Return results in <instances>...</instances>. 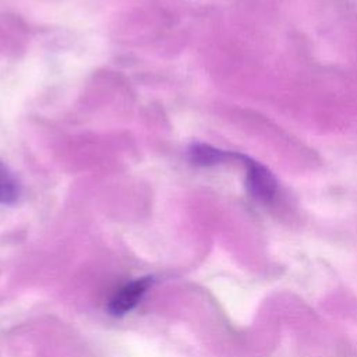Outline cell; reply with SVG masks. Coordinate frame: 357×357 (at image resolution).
Masks as SVG:
<instances>
[{
  "mask_svg": "<svg viewBox=\"0 0 357 357\" xmlns=\"http://www.w3.org/2000/svg\"><path fill=\"white\" fill-rule=\"evenodd\" d=\"M244 166L247 167V187L250 192L259 201L269 202L276 194V180L268 169L255 160L240 155Z\"/></svg>",
  "mask_w": 357,
  "mask_h": 357,
  "instance_id": "6da1fadb",
  "label": "cell"
},
{
  "mask_svg": "<svg viewBox=\"0 0 357 357\" xmlns=\"http://www.w3.org/2000/svg\"><path fill=\"white\" fill-rule=\"evenodd\" d=\"M151 284V278L135 279L121 286L109 301V311L113 315H123L131 311L142 298Z\"/></svg>",
  "mask_w": 357,
  "mask_h": 357,
  "instance_id": "7a4b0ae2",
  "label": "cell"
},
{
  "mask_svg": "<svg viewBox=\"0 0 357 357\" xmlns=\"http://www.w3.org/2000/svg\"><path fill=\"white\" fill-rule=\"evenodd\" d=\"M190 156L194 163L208 166V165H215L226 160L227 158H230V153L223 152L220 149L211 148L208 145H195L191 148Z\"/></svg>",
  "mask_w": 357,
  "mask_h": 357,
  "instance_id": "3957f363",
  "label": "cell"
},
{
  "mask_svg": "<svg viewBox=\"0 0 357 357\" xmlns=\"http://www.w3.org/2000/svg\"><path fill=\"white\" fill-rule=\"evenodd\" d=\"M18 184L6 166L0 162V202L11 204L18 198Z\"/></svg>",
  "mask_w": 357,
  "mask_h": 357,
  "instance_id": "277c9868",
  "label": "cell"
}]
</instances>
